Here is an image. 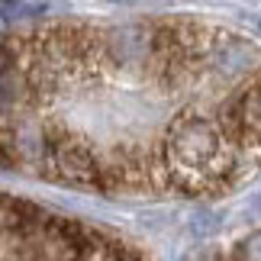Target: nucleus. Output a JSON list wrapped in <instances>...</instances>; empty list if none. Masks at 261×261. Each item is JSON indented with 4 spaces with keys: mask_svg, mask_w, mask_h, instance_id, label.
<instances>
[{
    "mask_svg": "<svg viewBox=\"0 0 261 261\" xmlns=\"http://www.w3.org/2000/svg\"><path fill=\"white\" fill-rule=\"evenodd\" d=\"M0 168L100 197H226L261 177V39L194 16L0 36Z\"/></svg>",
    "mask_w": 261,
    "mask_h": 261,
    "instance_id": "1",
    "label": "nucleus"
},
{
    "mask_svg": "<svg viewBox=\"0 0 261 261\" xmlns=\"http://www.w3.org/2000/svg\"><path fill=\"white\" fill-rule=\"evenodd\" d=\"M0 261H148L126 236L0 190Z\"/></svg>",
    "mask_w": 261,
    "mask_h": 261,
    "instance_id": "2",
    "label": "nucleus"
}]
</instances>
